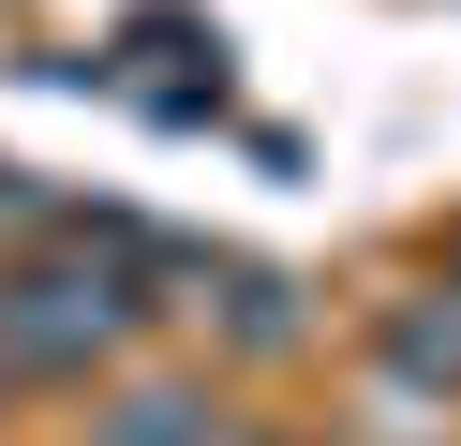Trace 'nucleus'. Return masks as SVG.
Segmentation results:
<instances>
[{
  "instance_id": "1",
  "label": "nucleus",
  "mask_w": 461,
  "mask_h": 446,
  "mask_svg": "<svg viewBox=\"0 0 461 446\" xmlns=\"http://www.w3.org/2000/svg\"><path fill=\"white\" fill-rule=\"evenodd\" d=\"M134 327V297L104 283V268H31V283L0 297V357L15 372H75V357H104Z\"/></svg>"
},
{
  "instance_id": "2",
  "label": "nucleus",
  "mask_w": 461,
  "mask_h": 446,
  "mask_svg": "<svg viewBox=\"0 0 461 446\" xmlns=\"http://www.w3.org/2000/svg\"><path fill=\"white\" fill-rule=\"evenodd\" d=\"M104 446H194V402H179V387H149V402H120V432H104Z\"/></svg>"
}]
</instances>
